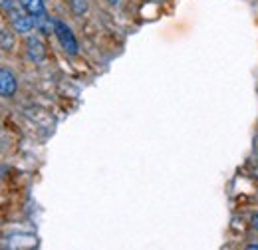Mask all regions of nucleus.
<instances>
[{"instance_id":"1","label":"nucleus","mask_w":258,"mask_h":250,"mask_svg":"<svg viewBox=\"0 0 258 250\" xmlns=\"http://www.w3.org/2000/svg\"><path fill=\"white\" fill-rule=\"evenodd\" d=\"M2 2V6H4V10H6V14H8V18H10V24H12V28L18 32V34H28V32L34 28V18L32 14H28L22 6H20V2L18 0H0Z\"/></svg>"},{"instance_id":"6","label":"nucleus","mask_w":258,"mask_h":250,"mask_svg":"<svg viewBox=\"0 0 258 250\" xmlns=\"http://www.w3.org/2000/svg\"><path fill=\"white\" fill-rule=\"evenodd\" d=\"M0 46L4 50H10L14 46V36L6 30V28H0Z\"/></svg>"},{"instance_id":"2","label":"nucleus","mask_w":258,"mask_h":250,"mask_svg":"<svg viewBox=\"0 0 258 250\" xmlns=\"http://www.w3.org/2000/svg\"><path fill=\"white\" fill-rule=\"evenodd\" d=\"M52 26H54L56 38H58L60 46L64 48L66 54H70V56H76V54H78V42H76V36H74V32L70 30V26H68V24H64L62 20H54V22H52Z\"/></svg>"},{"instance_id":"5","label":"nucleus","mask_w":258,"mask_h":250,"mask_svg":"<svg viewBox=\"0 0 258 250\" xmlns=\"http://www.w3.org/2000/svg\"><path fill=\"white\" fill-rule=\"evenodd\" d=\"M28 54H30V58L34 62H42L44 60V44L36 36L28 38Z\"/></svg>"},{"instance_id":"4","label":"nucleus","mask_w":258,"mask_h":250,"mask_svg":"<svg viewBox=\"0 0 258 250\" xmlns=\"http://www.w3.org/2000/svg\"><path fill=\"white\" fill-rule=\"evenodd\" d=\"M18 2H20V6H22L28 14H32V18L36 24H38L40 20L46 18V8H44L42 0H18Z\"/></svg>"},{"instance_id":"7","label":"nucleus","mask_w":258,"mask_h":250,"mask_svg":"<svg viewBox=\"0 0 258 250\" xmlns=\"http://www.w3.org/2000/svg\"><path fill=\"white\" fill-rule=\"evenodd\" d=\"M252 228H254V230H258V213L252 217Z\"/></svg>"},{"instance_id":"8","label":"nucleus","mask_w":258,"mask_h":250,"mask_svg":"<svg viewBox=\"0 0 258 250\" xmlns=\"http://www.w3.org/2000/svg\"><path fill=\"white\" fill-rule=\"evenodd\" d=\"M109 4H119V0H107Z\"/></svg>"},{"instance_id":"3","label":"nucleus","mask_w":258,"mask_h":250,"mask_svg":"<svg viewBox=\"0 0 258 250\" xmlns=\"http://www.w3.org/2000/svg\"><path fill=\"white\" fill-rule=\"evenodd\" d=\"M18 90V82L14 74L6 68H0V97H12Z\"/></svg>"}]
</instances>
